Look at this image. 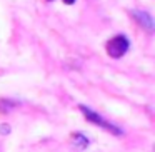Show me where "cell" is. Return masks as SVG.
<instances>
[{"mask_svg":"<svg viewBox=\"0 0 155 152\" xmlns=\"http://www.w3.org/2000/svg\"><path fill=\"white\" fill-rule=\"evenodd\" d=\"M5 132H10V127H7V125H4V127H2V134H5Z\"/></svg>","mask_w":155,"mask_h":152,"instance_id":"cell-5","label":"cell"},{"mask_svg":"<svg viewBox=\"0 0 155 152\" xmlns=\"http://www.w3.org/2000/svg\"><path fill=\"white\" fill-rule=\"evenodd\" d=\"M64 2H65V4H67V5H70V4H74L75 0H64Z\"/></svg>","mask_w":155,"mask_h":152,"instance_id":"cell-6","label":"cell"},{"mask_svg":"<svg viewBox=\"0 0 155 152\" xmlns=\"http://www.w3.org/2000/svg\"><path fill=\"white\" fill-rule=\"evenodd\" d=\"M72 144H74L77 149L84 150V149H87V145H88V139L85 137L82 132H74V134H72Z\"/></svg>","mask_w":155,"mask_h":152,"instance_id":"cell-4","label":"cell"},{"mask_svg":"<svg viewBox=\"0 0 155 152\" xmlns=\"http://www.w3.org/2000/svg\"><path fill=\"white\" fill-rule=\"evenodd\" d=\"M78 109H80V112L85 115V119H87L88 122H92L94 125H97V127H102L104 130L110 132V134H114V135H118V137H122V135H124V130H122V129H118L117 125H114L112 122L105 120L104 117H100L97 112H94L92 109H88L87 105H80Z\"/></svg>","mask_w":155,"mask_h":152,"instance_id":"cell-1","label":"cell"},{"mask_svg":"<svg viewBox=\"0 0 155 152\" xmlns=\"http://www.w3.org/2000/svg\"><path fill=\"white\" fill-rule=\"evenodd\" d=\"M130 15L134 17V20L140 25L142 29H145L147 32H153V19L148 12L145 10H130Z\"/></svg>","mask_w":155,"mask_h":152,"instance_id":"cell-3","label":"cell"},{"mask_svg":"<svg viewBox=\"0 0 155 152\" xmlns=\"http://www.w3.org/2000/svg\"><path fill=\"white\" fill-rule=\"evenodd\" d=\"M130 44H128V39L124 35H117V37L110 39L107 44V54L112 59H120L125 55V52L128 50Z\"/></svg>","mask_w":155,"mask_h":152,"instance_id":"cell-2","label":"cell"}]
</instances>
